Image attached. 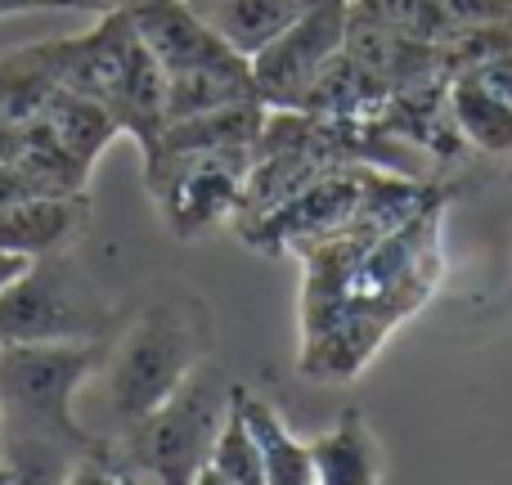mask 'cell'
Here are the masks:
<instances>
[{
    "mask_svg": "<svg viewBox=\"0 0 512 485\" xmlns=\"http://www.w3.org/2000/svg\"><path fill=\"white\" fill-rule=\"evenodd\" d=\"M445 207L436 198L387 234H337L301 256V351L310 382H351L445 279Z\"/></svg>",
    "mask_w": 512,
    "mask_h": 485,
    "instance_id": "obj_1",
    "label": "cell"
},
{
    "mask_svg": "<svg viewBox=\"0 0 512 485\" xmlns=\"http://www.w3.org/2000/svg\"><path fill=\"white\" fill-rule=\"evenodd\" d=\"M45 54H50L54 81L104 104L117 131L131 135L140 153L158 144L167 126V77L122 5L99 14V23L86 32L45 41Z\"/></svg>",
    "mask_w": 512,
    "mask_h": 485,
    "instance_id": "obj_2",
    "label": "cell"
},
{
    "mask_svg": "<svg viewBox=\"0 0 512 485\" xmlns=\"http://www.w3.org/2000/svg\"><path fill=\"white\" fill-rule=\"evenodd\" d=\"M216 328L198 297L176 292L158 297L122 328L113 346H104L99 382H104V405L113 423L131 427L149 409H158L203 360H212Z\"/></svg>",
    "mask_w": 512,
    "mask_h": 485,
    "instance_id": "obj_3",
    "label": "cell"
},
{
    "mask_svg": "<svg viewBox=\"0 0 512 485\" xmlns=\"http://www.w3.org/2000/svg\"><path fill=\"white\" fill-rule=\"evenodd\" d=\"M104 342H18L0 346V409L5 445L32 441L54 454L90 459L95 436L72 418V400L99 373Z\"/></svg>",
    "mask_w": 512,
    "mask_h": 485,
    "instance_id": "obj_4",
    "label": "cell"
},
{
    "mask_svg": "<svg viewBox=\"0 0 512 485\" xmlns=\"http://www.w3.org/2000/svg\"><path fill=\"white\" fill-rule=\"evenodd\" d=\"M239 382L221 364L203 360L158 409L122 432V450L140 477L153 485H189L212 463L216 436L234 409Z\"/></svg>",
    "mask_w": 512,
    "mask_h": 485,
    "instance_id": "obj_5",
    "label": "cell"
},
{
    "mask_svg": "<svg viewBox=\"0 0 512 485\" xmlns=\"http://www.w3.org/2000/svg\"><path fill=\"white\" fill-rule=\"evenodd\" d=\"M108 306L68 252L36 256L0 288V346L99 342Z\"/></svg>",
    "mask_w": 512,
    "mask_h": 485,
    "instance_id": "obj_6",
    "label": "cell"
},
{
    "mask_svg": "<svg viewBox=\"0 0 512 485\" xmlns=\"http://www.w3.org/2000/svg\"><path fill=\"white\" fill-rule=\"evenodd\" d=\"M248 167L252 149L153 153V158H144V185H149L167 230L189 243L221 230V225H234Z\"/></svg>",
    "mask_w": 512,
    "mask_h": 485,
    "instance_id": "obj_7",
    "label": "cell"
},
{
    "mask_svg": "<svg viewBox=\"0 0 512 485\" xmlns=\"http://www.w3.org/2000/svg\"><path fill=\"white\" fill-rule=\"evenodd\" d=\"M369 176H373V167H360V162L333 167L310 180L301 194H292L283 207H274L270 216H261V221H252V225H239L234 234L265 256H297L301 261V256L315 252L319 243L351 230L355 212H360V198H364V189H369Z\"/></svg>",
    "mask_w": 512,
    "mask_h": 485,
    "instance_id": "obj_8",
    "label": "cell"
},
{
    "mask_svg": "<svg viewBox=\"0 0 512 485\" xmlns=\"http://www.w3.org/2000/svg\"><path fill=\"white\" fill-rule=\"evenodd\" d=\"M351 0H319L261 54H252V86L265 108H301L315 77L342 54Z\"/></svg>",
    "mask_w": 512,
    "mask_h": 485,
    "instance_id": "obj_9",
    "label": "cell"
},
{
    "mask_svg": "<svg viewBox=\"0 0 512 485\" xmlns=\"http://www.w3.org/2000/svg\"><path fill=\"white\" fill-rule=\"evenodd\" d=\"M140 41L149 45V54L158 59L162 77H198V72H221V68H239L248 63L239 50L221 41L185 0H126Z\"/></svg>",
    "mask_w": 512,
    "mask_h": 485,
    "instance_id": "obj_10",
    "label": "cell"
},
{
    "mask_svg": "<svg viewBox=\"0 0 512 485\" xmlns=\"http://www.w3.org/2000/svg\"><path fill=\"white\" fill-rule=\"evenodd\" d=\"M86 194H23L0 207V252L18 261L68 252L86 234Z\"/></svg>",
    "mask_w": 512,
    "mask_h": 485,
    "instance_id": "obj_11",
    "label": "cell"
},
{
    "mask_svg": "<svg viewBox=\"0 0 512 485\" xmlns=\"http://www.w3.org/2000/svg\"><path fill=\"white\" fill-rule=\"evenodd\" d=\"M310 472V485H382V445L355 405H346L337 423L310 441Z\"/></svg>",
    "mask_w": 512,
    "mask_h": 485,
    "instance_id": "obj_12",
    "label": "cell"
},
{
    "mask_svg": "<svg viewBox=\"0 0 512 485\" xmlns=\"http://www.w3.org/2000/svg\"><path fill=\"white\" fill-rule=\"evenodd\" d=\"M230 50L243 59L261 54L279 32H288L310 5L319 0H185Z\"/></svg>",
    "mask_w": 512,
    "mask_h": 485,
    "instance_id": "obj_13",
    "label": "cell"
},
{
    "mask_svg": "<svg viewBox=\"0 0 512 485\" xmlns=\"http://www.w3.org/2000/svg\"><path fill=\"white\" fill-rule=\"evenodd\" d=\"M234 405H239L243 423H248L256 450H261L265 463V485H310L315 472H310V441L292 436V427L279 418V409L270 400L252 396L248 387H234Z\"/></svg>",
    "mask_w": 512,
    "mask_h": 485,
    "instance_id": "obj_14",
    "label": "cell"
},
{
    "mask_svg": "<svg viewBox=\"0 0 512 485\" xmlns=\"http://www.w3.org/2000/svg\"><path fill=\"white\" fill-rule=\"evenodd\" d=\"M36 122L45 126V131L59 140V149L68 153L72 162H81V167H95L99 162V153L108 149V144L117 140V122L108 117V108L104 104H95V99H86V95H77V90H54L50 95V104L41 108V117Z\"/></svg>",
    "mask_w": 512,
    "mask_h": 485,
    "instance_id": "obj_15",
    "label": "cell"
},
{
    "mask_svg": "<svg viewBox=\"0 0 512 485\" xmlns=\"http://www.w3.org/2000/svg\"><path fill=\"white\" fill-rule=\"evenodd\" d=\"M382 104H387V90H382L342 45V54H337V59L315 77V86L306 90L301 113L346 117V122H373V117L382 113Z\"/></svg>",
    "mask_w": 512,
    "mask_h": 485,
    "instance_id": "obj_16",
    "label": "cell"
},
{
    "mask_svg": "<svg viewBox=\"0 0 512 485\" xmlns=\"http://www.w3.org/2000/svg\"><path fill=\"white\" fill-rule=\"evenodd\" d=\"M351 14L369 18V23H378V27H391V32H400V36H414V41L441 45L445 36H450L436 0H351Z\"/></svg>",
    "mask_w": 512,
    "mask_h": 485,
    "instance_id": "obj_17",
    "label": "cell"
},
{
    "mask_svg": "<svg viewBox=\"0 0 512 485\" xmlns=\"http://www.w3.org/2000/svg\"><path fill=\"white\" fill-rule=\"evenodd\" d=\"M212 468L221 477H230L234 485H265V463H261V450H256L248 423H243L239 405L230 409L225 418L221 436H216V450H212Z\"/></svg>",
    "mask_w": 512,
    "mask_h": 485,
    "instance_id": "obj_18",
    "label": "cell"
},
{
    "mask_svg": "<svg viewBox=\"0 0 512 485\" xmlns=\"http://www.w3.org/2000/svg\"><path fill=\"white\" fill-rule=\"evenodd\" d=\"M436 5H441L445 27H450V32L512 23V0H436Z\"/></svg>",
    "mask_w": 512,
    "mask_h": 485,
    "instance_id": "obj_19",
    "label": "cell"
},
{
    "mask_svg": "<svg viewBox=\"0 0 512 485\" xmlns=\"http://www.w3.org/2000/svg\"><path fill=\"white\" fill-rule=\"evenodd\" d=\"M459 72L477 77L481 86L490 90V95H499V99H504V104L512 108V50L490 54V59H481V63H468V68H459Z\"/></svg>",
    "mask_w": 512,
    "mask_h": 485,
    "instance_id": "obj_20",
    "label": "cell"
},
{
    "mask_svg": "<svg viewBox=\"0 0 512 485\" xmlns=\"http://www.w3.org/2000/svg\"><path fill=\"white\" fill-rule=\"evenodd\" d=\"M59 485H126V472L104 468L99 459H81V463H72V468L63 472Z\"/></svg>",
    "mask_w": 512,
    "mask_h": 485,
    "instance_id": "obj_21",
    "label": "cell"
},
{
    "mask_svg": "<svg viewBox=\"0 0 512 485\" xmlns=\"http://www.w3.org/2000/svg\"><path fill=\"white\" fill-rule=\"evenodd\" d=\"M117 5H126V0H45V9H90V14H108Z\"/></svg>",
    "mask_w": 512,
    "mask_h": 485,
    "instance_id": "obj_22",
    "label": "cell"
},
{
    "mask_svg": "<svg viewBox=\"0 0 512 485\" xmlns=\"http://www.w3.org/2000/svg\"><path fill=\"white\" fill-rule=\"evenodd\" d=\"M27 9H45V0H0V18L27 14Z\"/></svg>",
    "mask_w": 512,
    "mask_h": 485,
    "instance_id": "obj_23",
    "label": "cell"
},
{
    "mask_svg": "<svg viewBox=\"0 0 512 485\" xmlns=\"http://www.w3.org/2000/svg\"><path fill=\"white\" fill-rule=\"evenodd\" d=\"M23 265H27V261H18V256L0 252V288H5V283H9V279H14V274H18V270H23Z\"/></svg>",
    "mask_w": 512,
    "mask_h": 485,
    "instance_id": "obj_24",
    "label": "cell"
},
{
    "mask_svg": "<svg viewBox=\"0 0 512 485\" xmlns=\"http://www.w3.org/2000/svg\"><path fill=\"white\" fill-rule=\"evenodd\" d=\"M189 485H234V481H230V477H221V472H216V468H212V463H207V468H203V472H198V477H194V481H189Z\"/></svg>",
    "mask_w": 512,
    "mask_h": 485,
    "instance_id": "obj_25",
    "label": "cell"
},
{
    "mask_svg": "<svg viewBox=\"0 0 512 485\" xmlns=\"http://www.w3.org/2000/svg\"><path fill=\"white\" fill-rule=\"evenodd\" d=\"M14 481H18V468H14V463L0 459V485H14Z\"/></svg>",
    "mask_w": 512,
    "mask_h": 485,
    "instance_id": "obj_26",
    "label": "cell"
},
{
    "mask_svg": "<svg viewBox=\"0 0 512 485\" xmlns=\"http://www.w3.org/2000/svg\"><path fill=\"white\" fill-rule=\"evenodd\" d=\"M0 454H5V409H0Z\"/></svg>",
    "mask_w": 512,
    "mask_h": 485,
    "instance_id": "obj_27",
    "label": "cell"
},
{
    "mask_svg": "<svg viewBox=\"0 0 512 485\" xmlns=\"http://www.w3.org/2000/svg\"><path fill=\"white\" fill-rule=\"evenodd\" d=\"M126 485H140V481H135V472H126Z\"/></svg>",
    "mask_w": 512,
    "mask_h": 485,
    "instance_id": "obj_28",
    "label": "cell"
}]
</instances>
